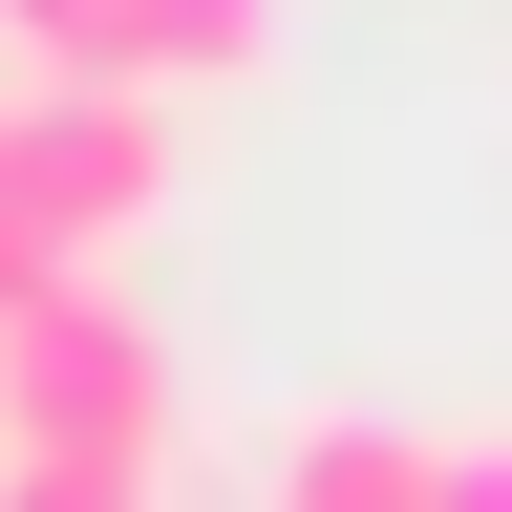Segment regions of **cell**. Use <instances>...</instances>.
<instances>
[{"label":"cell","instance_id":"7a4b0ae2","mask_svg":"<svg viewBox=\"0 0 512 512\" xmlns=\"http://www.w3.org/2000/svg\"><path fill=\"white\" fill-rule=\"evenodd\" d=\"M0 470H86V491H150L171 470V342L107 278H64V299L0 320Z\"/></svg>","mask_w":512,"mask_h":512},{"label":"cell","instance_id":"277c9868","mask_svg":"<svg viewBox=\"0 0 512 512\" xmlns=\"http://www.w3.org/2000/svg\"><path fill=\"white\" fill-rule=\"evenodd\" d=\"M427 491H448V448H427V427H384V406L278 427V512H427Z\"/></svg>","mask_w":512,"mask_h":512},{"label":"cell","instance_id":"3957f363","mask_svg":"<svg viewBox=\"0 0 512 512\" xmlns=\"http://www.w3.org/2000/svg\"><path fill=\"white\" fill-rule=\"evenodd\" d=\"M256 64H278V0H86L64 86H128V107H171V86H256Z\"/></svg>","mask_w":512,"mask_h":512},{"label":"cell","instance_id":"6da1fadb","mask_svg":"<svg viewBox=\"0 0 512 512\" xmlns=\"http://www.w3.org/2000/svg\"><path fill=\"white\" fill-rule=\"evenodd\" d=\"M150 192H171V107H128V86H0V320L64 299V278H107V256L150 235Z\"/></svg>","mask_w":512,"mask_h":512},{"label":"cell","instance_id":"5b68a950","mask_svg":"<svg viewBox=\"0 0 512 512\" xmlns=\"http://www.w3.org/2000/svg\"><path fill=\"white\" fill-rule=\"evenodd\" d=\"M427 512H512V448H448V491Z\"/></svg>","mask_w":512,"mask_h":512}]
</instances>
